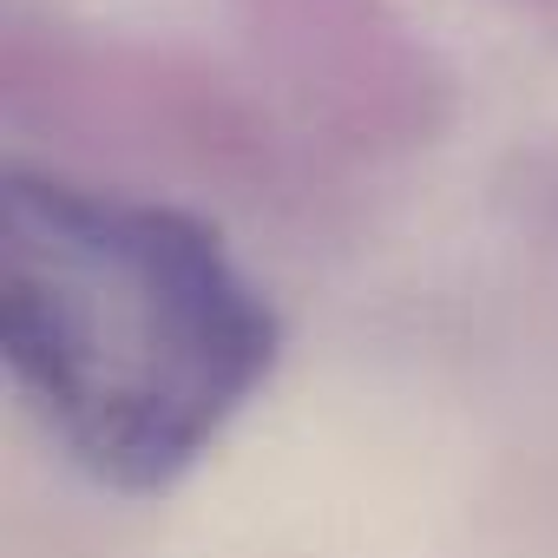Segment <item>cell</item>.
<instances>
[{
    "mask_svg": "<svg viewBox=\"0 0 558 558\" xmlns=\"http://www.w3.org/2000/svg\"><path fill=\"white\" fill-rule=\"evenodd\" d=\"M283 316L223 236L60 171H0V362L112 493H165L263 395Z\"/></svg>",
    "mask_w": 558,
    "mask_h": 558,
    "instance_id": "cell-1",
    "label": "cell"
}]
</instances>
